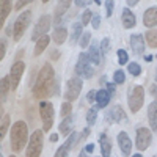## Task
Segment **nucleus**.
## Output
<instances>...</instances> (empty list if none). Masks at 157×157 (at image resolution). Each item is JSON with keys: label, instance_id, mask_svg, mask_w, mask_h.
Masks as SVG:
<instances>
[{"label": "nucleus", "instance_id": "1", "mask_svg": "<svg viewBox=\"0 0 157 157\" xmlns=\"http://www.w3.org/2000/svg\"><path fill=\"white\" fill-rule=\"evenodd\" d=\"M32 90H33V96L38 99H44L60 93V85L55 78V71L50 63H44V66L39 69Z\"/></svg>", "mask_w": 157, "mask_h": 157}, {"label": "nucleus", "instance_id": "2", "mask_svg": "<svg viewBox=\"0 0 157 157\" xmlns=\"http://www.w3.org/2000/svg\"><path fill=\"white\" fill-rule=\"evenodd\" d=\"M29 127L25 121H16L11 126L10 130V143H11V149L14 152H21L27 145L29 141Z\"/></svg>", "mask_w": 157, "mask_h": 157}, {"label": "nucleus", "instance_id": "3", "mask_svg": "<svg viewBox=\"0 0 157 157\" xmlns=\"http://www.w3.org/2000/svg\"><path fill=\"white\" fill-rule=\"evenodd\" d=\"M145 104V88L141 85H134L127 91V105L132 113H138Z\"/></svg>", "mask_w": 157, "mask_h": 157}, {"label": "nucleus", "instance_id": "4", "mask_svg": "<svg viewBox=\"0 0 157 157\" xmlns=\"http://www.w3.org/2000/svg\"><path fill=\"white\" fill-rule=\"evenodd\" d=\"M43 145H44V130L38 129L32 132L27 151H25V157H39L43 152Z\"/></svg>", "mask_w": 157, "mask_h": 157}, {"label": "nucleus", "instance_id": "5", "mask_svg": "<svg viewBox=\"0 0 157 157\" xmlns=\"http://www.w3.org/2000/svg\"><path fill=\"white\" fill-rule=\"evenodd\" d=\"M30 22H32V11L30 10H25L24 13H21L17 16V19L13 24V38H14V41H19L24 36L25 30L29 29Z\"/></svg>", "mask_w": 157, "mask_h": 157}, {"label": "nucleus", "instance_id": "6", "mask_svg": "<svg viewBox=\"0 0 157 157\" xmlns=\"http://www.w3.org/2000/svg\"><path fill=\"white\" fill-rule=\"evenodd\" d=\"M39 116H41V121H43V130L49 132L52 126H54V116H55V110H54L52 102L49 101L39 102Z\"/></svg>", "mask_w": 157, "mask_h": 157}, {"label": "nucleus", "instance_id": "7", "mask_svg": "<svg viewBox=\"0 0 157 157\" xmlns=\"http://www.w3.org/2000/svg\"><path fill=\"white\" fill-rule=\"evenodd\" d=\"M75 74L80 78H91L94 74V68L93 63H91L88 54H80L78 55V60L75 63Z\"/></svg>", "mask_w": 157, "mask_h": 157}, {"label": "nucleus", "instance_id": "8", "mask_svg": "<svg viewBox=\"0 0 157 157\" xmlns=\"http://www.w3.org/2000/svg\"><path fill=\"white\" fill-rule=\"evenodd\" d=\"M83 88V82L80 77H71L69 80L66 82V88H64V98H66L68 102H74L78 94H80V91Z\"/></svg>", "mask_w": 157, "mask_h": 157}, {"label": "nucleus", "instance_id": "9", "mask_svg": "<svg viewBox=\"0 0 157 157\" xmlns=\"http://www.w3.org/2000/svg\"><path fill=\"white\" fill-rule=\"evenodd\" d=\"M52 22H54V19H52L49 14H44V16L39 17V21L36 22L35 29L32 32V41H38V39H41L43 36H46Z\"/></svg>", "mask_w": 157, "mask_h": 157}, {"label": "nucleus", "instance_id": "10", "mask_svg": "<svg viewBox=\"0 0 157 157\" xmlns=\"http://www.w3.org/2000/svg\"><path fill=\"white\" fill-rule=\"evenodd\" d=\"M152 141V130L148 127H138L135 134V146L138 151H146Z\"/></svg>", "mask_w": 157, "mask_h": 157}, {"label": "nucleus", "instance_id": "11", "mask_svg": "<svg viewBox=\"0 0 157 157\" xmlns=\"http://www.w3.org/2000/svg\"><path fill=\"white\" fill-rule=\"evenodd\" d=\"M24 69H25V63L17 60L14 64L11 66V71H10V80H11V90H17L19 86V82L24 75Z\"/></svg>", "mask_w": 157, "mask_h": 157}, {"label": "nucleus", "instance_id": "12", "mask_svg": "<svg viewBox=\"0 0 157 157\" xmlns=\"http://www.w3.org/2000/svg\"><path fill=\"white\" fill-rule=\"evenodd\" d=\"M105 120L109 123H121V124H124V123H127V115H126V112L123 110L121 105H115L113 109H110L105 113Z\"/></svg>", "mask_w": 157, "mask_h": 157}, {"label": "nucleus", "instance_id": "13", "mask_svg": "<svg viewBox=\"0 0 157 157\" xmlns=\"http://www.w3.org/2000/svg\"><path fill=\"white\" fill-rule=\"evenodd\" d=\"M116 140H118V145H120L121 154H123L124 157H130V152H132V141H130L129 135L123 130V132L118 134Z\"/></svg>", "mask_w": 157, "mask_h": 157}, {"label": "nucleus", "instance_id": "14", "mask_svg": "<svg viewBox=\"0 0 157 157\" xmlns=\"http://www.w3.org/2000/svg\"><path fill=\"white\" fill-rule=\"evenodd\" d=\"M88 57H90L91 63H93L94 66H98V64H101V63L104 61V55H102V52H101V44H99L98 41H94V43L90 44Z\"/></svg>", "mask_w": 157, "mask_h": 157}, {"label": "nucleus", "instance_id": "15", "mask_svg": "<svg viewBox=\"0 0 157 157\" xmlns=\"http://www.w3.org/2000/svg\"><path fill=\"white\" fill-rule=\"evenodd\" d=\"M143 25L154 30V27L157 25V6H149L143 13Z\"/></svg>", "mask_w": 157, "mask_h": 157}, {"label": "nucleus", "instance_id": "16", "mask_svg": "<svg viewBox=\"0 0 157 157\" xmlns=\"http://www.w3.org/2000/svg\"><path fill=\"white\" fill-rule=\"evenodd\" d=\"M69 6H71L69 0H63V2L57 3V8H55V13H54V25H55V29H57V25L63 21V16L68 13Z\"/></svg>", "mask_w": 157, "mask_h": 157}, {"label": "nucleus", "instance_id": "17", "mask_svg": "<svg viewBox=\"0 0 157 157\" xmlns=\"http://www.w3.org/2000/svg\"><path fill=\"white\" fill-rule=\"evenodd\" d=\"M130 47H132V50L137 55L145 54V38H143V35L135 33V35L130 36Z\"/></svg>", "mask_w": 157, "mask_h": 157}, {"label": "nucleus", "instance_id": "18", "mask_svg": "<svg viewBox=\"0 0 157 157\" xmlns=\"http://www.w3.org/2000/svg\"><path fill=\"white\" fill-rule=\"evenodd\" d=\"M148 121L152 132H157V99H154L148 105Z\"/></svg>", "mask_w": 157, "mask_h": 157}, {"label": "nucleus", "instance_id": "19", "mask_svg": "<svg viewBox=\"0 0 157 157\" xmlns=\"http://www.w3.org/2000/svg\"><path fill=\"white\" fill-rule=\"evenodd\" d=\"M121 22H123V27L124 29H134L135 24H137V19H135V14L129 8H124L123 13H121Z\"/></svg>", "mask_w": 157, "mask_h": 157}, {"label": "nucleus", "instance_id": "20", "mask_svg": "<svg viewBox=\"0 0 157 157\" xmlns=\"http://www.w3.org/2000/svg\"><path fill=\"white\" fill-rule=\"evenodd\" d=\"M110 93L107 90H99L98 91V94H96V105H98V109H105L107 105H109V102H110Z\"/></svg>", "mask_w": 157, "mask_h": 157}, {"label": "nucleus", "instance_id": "21", "mask_svg": "<svg viewBox=\"0 0 157 157\" xmlns=\"http://www.w3.org/2000/svg\"><path fill=\"white\" fill-rule=\"evenodd\" d=\"M99 145H101L102 157H110V154H112V143H110V138L105 134H102L99 137Z\"/></svg>", "mask_w": 157, "mask_h": 157}, {"label": "nucleus", "instance_id": "22", "mask_svg": "<svg viewBox=\"0 0 157 157\" xmlns=\"http://www.w3.org/2000/svg\"><path fill=\"white\" fill-rule=\"evenodd\" d=\"M83 24L82 22H74L71 27V43L75 44L77 41H80V38L83 35Z\"/></svg>", "mask_w": 157, "mask_h": 157}, {"label": "nucleus", "instance_id": "23", "mask_svg": "<svg viewBox=\"0 0 157 157\" xmlns=\"http://www.w3.org/2000/svg\"><path fill=\"white\" fill-rule=\"evenodd\" d=\"M11 88V80H10V75H5L2 77L0 80V98H2V104L6 102V98H8V91Z\"/></svg>", "mask_w": 157, "mask_h": 157}, {"label": "nucleus", "instance_id": "24", "mask_svg": "<svg viewBox=\"0 0 157 157\" xmlns=\"http://www.w3.org/2000/svg\"><path fill=\"white\" fill-rule=\"evenodd\" d=\"M49 43H50V38H49V35L43 36L41 39H38V41H36V44H35V50H33V55H35V57H39V55H41L43 52H44V50L47 49Z\"/></svg>", "mask_w": 157, "mask_h": 157}, {"label": "nucleus", "instance_id": "25", "mask_svg": "<svg viewBox=\"0 0 157 157\" xmlns=\"http://www.w3.org/2000/svg\"><path fill=\"white\" fill-rule=\"evenodd\" d=\"M72 126H74V116H68V118H64V120L60 123V132L63 135H71L74 130H72Z\"/></svg>", "mask_w": 157, "mask_h": 157}, {"label": "nucleus", "instance_id": "26", "mask_svg": "<svg viewBox=\"0 0 157 157\" xmlns=\"http://www.w3.org/2000/svg\"><path fill=\"white\" fill-rule=\"evenodd\" d=\"M68 38V30L64 27H57L55 32L52 33V39L55 41V44H63Z\"/></svg>", "mask_w": 157, "mask_h": 157}, {"label": "nucleus", "instance_id": "27", "mask_svg": "<svg viewBox=\"0 0 157 157\" xmlns=\"http://www.w3.org/2000/svg\"><path fill=\"white\" fill-rule=\"evenodd\" d=\"M0 25L5 24V19L8 17V14L11 13V2L10 0H3L2 3H0Z\"/></svg>", "mask_w": 157, "mask_h": 157}, {"label": "nucleus", "instance_id": "28", "mask_svg": "<svg viewBox=\"0 0 157 157\" xmlns=\"http://www.w3.org/2000/svg\"><path fill=\"white\" fill-rule=\"evenodd\" d=\"M145 39H146V44H148L149 47L155 49V47H157V30H155V29H154V30H148V32L145 33Z\"/></svg>", "mask_w": 157, "mask_h": 157}, {"label": "nucleus", "instance_id": "29", "mask_svg": "<svg viewBox=\"0 0 157 157\" xmlns=\"http://www.w3.org/2000/svg\"><path fill=\"white\" fill-rule=\"evenodd\" d=\"M116 57H118V63H120V66H123V64H129V55H127V52L124 49H118Z\"/></svg>", "mask_w": 157, "mask_h": 157}, {"label": "nucleus", "instance_id": "30", "mask_svg": "<svg viewBox=\"0 0 157 157\" xmlns=\"http://www.w3.org/2000/svg\"><path fill=\"white\" fill-rule=\"evenodd\" d=\"M126 82V75H124V71L123 69H118L113 72V83L115 85H123Z\"/></svg>", "mask_w": 157, "mask_h": 157}, {"label": "nucleus", "instance_id": "31", "mask_svg": "<svg viewBox=\"0 0 157 157\" xmlns=\"http://www.w3.org/2000/svg\"><path fill=\"white\" fill-rule=\"evenodd\" d=\"M8 127H10V115H3L2 116V126H0V138L5 137Z\"/></svg>", "mask_w": 157, "mask_h": 157}, {"label": "nucleus", "instance_id": "32", "mask_svg": "<svg viewBox=\"0 0 157 157\" xmlns=\"http://www.w3.org/2000/svg\"><path fill=\"white\" fill-rule=\"evenodd\" d=\"M127 69H129L130 75H134V77H138V75L141 74V66H140L138 63H135V61L129 63V64H127Z\"/></svg>", "mask_w": 157, "mask_h": 157}, {"label": "nucleus", "instance_id": "33", "mask_svg": "<svg viewBox=\"0 0 157 157\" xmlns=\"http://www.w3.org/2000/svg\"><path fill=\"white\" fill-rule=\"evenodd\" d=\"M96 120H98V110L96 109H90L86 112V123H88V126H94Z\"/></svg>", "mask_w": 157, "mask_h": 157}, {"label": "nucleus", "instance_id": "34", "mask_svg": "<svg viewBox=\"0 0 157 157\" xmlns=\"http://www.w3.org/2000/svg\"><path fill=\"white\" fill-rule=\"evenodd\" d=\"M60 113H61L63 118L71 116V115H72V105H71V102H68V101L63 102V104H61V112H60Z\"/></svg>", "mask_w": 157, "mask_h": 157}, {"label": "nucleus", "instance_id": "35", "mask_svg": "<svg viewBox=\"0 0 157 157\" xmlns=\"http://www.w3.org/2000/svg\"><path fill=\"white\" fill-rule=\"evenodd\" d=\"M71 149H72V148H69L66 143H64V145H61V146L57 149V152H55L54 157H68L69 152H71Z\"/></svg>", "mask_w": 157, "mask_h": 157}, {"label": "nucleus", "instance_id": "36", "mask_svg": "<svg viewBox=\"0 0 157 157\" xmlns=\"http://www.w3.org/2000/svg\"><path fill=\"white\" fill-rule=\"evenodd\" d=\"M91 44V33L90 32H85L83 35H82V38H80V41H78V46H80L82 49H85V47H88Z\"/></svg>", "mask_w": 157, "mask_h": 157}, {"label": "nucleus", "instance_id": "37", "mask_svg": "<svg viewBox=\"0 0 157 157\" xmlns=\"http://www.w3.org/2000/svg\"><path fill=\"white\" fill-rule=\"evenodd\" d=\"M93 17H94V16L91 14V11H90V10H85L83 14H82V17H80V22L83 24V27H85V25H88L91 21H93Z\"/></svg>", "mask_w": 157, "mask_h": 157}, {"label": "nucleus", "instance_id": "38", "mask_svg": "<svg viewBox=\"0 0 157 157\" xmlns=\"http://www.w3.org/2000/svg\"><path fill=\"white\" fill-rule=\"evenodd\" d=\"M110 49V39L109 38H104L102 41H101V52H102V55H105L107 52Z\"/></svg>", "mask_w": 157, "mask_h": 157}, {"label": "nucleus", "instance_id": "39", "mask_svg": "<svg viewBox=\"0 0 157 157\" xmlns=\"http://www.w3.org/2000/svg\"><path fill=\"white\" fill-rule=\"evenodd\" d=\"M6 44H8V41H6V38L3 36L2 38V41H0V58H5V54H6Z\"/></svg>", "mask_w": 157, "mask_h": 157}, {"label": "nucleus", "instance_id": "40", "mask_svg": "<svg viewBox=\"0 0 157 157\" xmlns=\"http://www.w3.org/2000/svg\"><path fill=\"white\" fill-rule=\"evenodd\" d=\"M104 5H105V14H107V17H110V16H112V13H113V6H115V2H112V0H109V2H105Z\"/></svg>", "mask_w": 157, "mask_h": 157}, {"label": "nucleus", "instance_id": "41", "mask_svg": "<svg viewBox=\"0 0 157 157\" xmlns=\"http://www.w3.org/2000/svg\"><path fill=\"white\" fill-rule=\"evenodd\" d=\"M91 25H93L94 30H98V29L101 27V16H99V14H94L93 21H91Z\"/></svg>", "mask_w": 157, "mask_h": 157}, {"label": "nucleus", "instance_id": "42", "mask_svg": "<svg viewBox=\"0 0 157 157\" xmlns=\"http://www.w3.org/2000/svg\"><path fill=\"white\" fill-rule=\"evenodd\" d=\"M96 94H98V91H94V90L88 91V94H86V101H88V102H94V101H96Z\"/></svg>", "mask_w": 157, "mask_h": 157}, {"label": "nucleus", "instance_id": "43", "mask_svg": "<svg viewBox=\"0 0 157 157\" xmlns=\"http://www.w3.org/2000/svg\"><path fill=\"white\" fill-rule=\"evenodd\" d=\"M82 132L83 134H80V135H78V141H82V140H85L88 135H90V127H85L83 130H82Z\"/></svg>", "mask_w": 157, "mask_h": 157}, {"label": "nucleus", "instance_id": "44", "mask_svg": "<svg viewBox=\"0 0 157 157\" xmlns=\"http://www.w3.org/2000/svg\"><path fill=\"white\" fill-rule=\"evenodd\" d=\"M25 5H30V0H22V2H16V6H14V8L19 11V10L24 8Z\"/></svg>", "mask_w": 157, "mask_h": 157}, {"label": "nucleus", "instance_id": "45", "mask_svg": "<svg viewBox=\"0 0 157 157\" xmlns=\"http://www.w3.org/2000/svg\"><path fill=\"white\" fill-rule=\"evenodd\" d=\"M85 152H86V154L94 152V143H88V145L85 146Z\"/></svg>", "mask_w": 157, "mask_h": 157}, {"label": "nucleus", "instance_id": "46", "mask_svg": "<svg viewBox=\"0 0 157 157\" xmlns=\"http://www.w3.org/2000/svg\"><path fill=\"white\" fill-rule=\"evenodd\" d=\"M149 93H151V96H154V98H157V85H155V83L149 86Z\"/></svg>", "mask_w": 157, "mask_h": 157}, {"label": "nucleus", "instance_id": "47", "mask_svg": "<svg viewBox=\"0 0 157 157\" xmlns=\"http://www.w3.org/2000/svg\"><path fill=\"white\" fill-rule=\"evenodd\" d=\"M105 90L110 93V96H113L115 94V83H107V88Z\"/></svg>", "mask_w": 157, "mask_h": 157}, {"label": "nucleus", "instance_id": "48", "mask_svg": "<svg viewBox=\"0 0 157 157\" xmlns=\"http://www.w3.org/2000/svg\"><path fill=\"white\" fill-rule=\"evenodd\" d=\"M60 58V52L58 50H52L50 52V60H58Z\"/></svg>", "mask_w": 157, "mask_h": 157}, {"label": "nucleus", "instance_id": "49", "mask_svg": "<svg viewBox=\"0 0 157 157\" xmlns=\"http://www.w3.org/2000/svg\"><path fill=\"white\" fill-rule=\"evenodd\" d=\"M90 3L91 2H85V0H83V2H82V0H75V2H74V5H77V6H86Z\"/></svg>", "mask_w": 157, "mask_h": 157}, {"label": "nucleus", "instance_id": "50", "mask_svg": "<svg viewBox=\"0 0 157 157\" xmlns=\"http://www.w3.org/2000/svg\"><path fill=\"white\" fill-rule=\"evenodd\" d=\"M105 80H107V77H105V75H102V77L99 78V83H101V85H107Z\"/></svg>", "mask_w": 157, "mask_h": 157}, {"label": "nucleus", "instance_id": "51", "mask_svg": "<svg viewBox=\"0 0 157 157\" xmlns=\"http://www.w3.org/2000/svg\"><path fill=\"white\" fill-rule=\"evenodd\" d=\"M138 2H137V0H127V6H135Z\"/></svg>", "mask_w": 157, "mask_h": 157}, {"label": "nucleus", "instance_id": "52", "mask_svg": "<svg viewBox=\"0 0 157 157\" xmlns=\"http://www.w3.org/2000/svg\"><path fill=\"white\" fill-rule=\"evenodd\" d=\"M49 140H50V141H58V135H57V134H52V135L49 137Z\"/></svg>", "mask_w": 157, "mask_h": 157}, {"label": "nucleus", "instance_id": "53", "mask_svg": "<svg viewBox=\"0 0 157 157\" xmlns=\"http://www.w3.org/2000/svg\"><path fill=\"white\" fill-rule=\"evenodd\" d=\"M5 32H6V35H13V25H8Z\"/></svg>", "mask_w": 157, "mask_h": 157}, {"label": "nucleus", "instance_id": "54", "mask_svg": "<svg viewBox=\"0 0 157 157\" xmlns=\"http://www.w3.org/2000/svg\"><path fill=\"white\" fill-rule=\"evenodd\" d=\"M143 58H145L146 61H152V55H145V57H143Z\"/></svg>", "mask_w": 157, "mask_h": 157}, {"label": "nucleus", "instance_id": "55", "mask_svg": "<svg viewBox=\"0 0 157 157\" xmlns=\"http://www.w3.org/2000/svg\"><path fill=\"white\" fill-rule=\"evenodd\" d=\"M78 157H86V152H85V149H83V151H80V154H78Z\"/></svg>", "mask_w": 157, "mask_h": 157}, {"label": "nucleus", "instance_id": "56", "mask_svg": "<svg viewBox=\"0 0 157 157\" xmlns=\"http://www.w3.org/2000/svg\"><path fill=\"white\" fill-rule=\"evenodd\" d=\"M130 157H143L140 152H137V154H132V155H130Z\"/></svg>", "mask_w": 157, "mask_h": 157}, {"label": "nucleus", "instance_id": "57", "mask_svg": "<svg viewBox=\"0 0 157 157\" xmlns=\"http://www.w3.org/2000/svg\"><path fill=\"white\" fill-rule=\"evenodd\" d=\"M10 157H16V155H14V154H13V155H10Z\"/></svg>", "mask_w": 157, "mask_h": 157}, {"label": "nucleus", "instance_id": "58", "mask_svg": "<svg viewBox=\"0 0 157 157\" xmlns=\"http://www.w3.org/2000/svg\"><path fill=\"white\" fill-rule=\"evenodd\" d=\"M155 77H157V72H155Z\"/></svg>", "mask_w": 157, "mask_h": 157}, {"label": "nucleus", "instance_id": "59", "mask_svg": "<svg viewBox=\"0 0 157 157\" xmlns=\"http://www.w3.org/2000/svg\"><path fill=\"white\" fill-rule=\"evenodd\" d=\"M0 157H3V155H0Z\"/></svg>", "mask_w": 157, "mask_h": 157}, {"label": "nucleus", "instance_id": "60", "mask_svg": "<svg viewBox=\"0 0 157 157\" xmlns=\"http://www.w3.org/2000/svg\"><path fill=\"white\" fill-rule=\"evenodd\" d=\"M154 157H157V155H154Z\"/></svg>", "mask_w": 157, "mask_h": 157}, {"label": "nucleus", "instance_id": "61", "mask_svg": "<svg viewBox=\"0 0 157 157\" xmlns=\"http://www.w3.org/2000/svg\"><path fill=\"white\" fill-rule=\"evenodd\" d=\"M94 157H96V155H94Z\"/></svg>", "mask_w": 157, "mask_h": 157}]
</instances>
